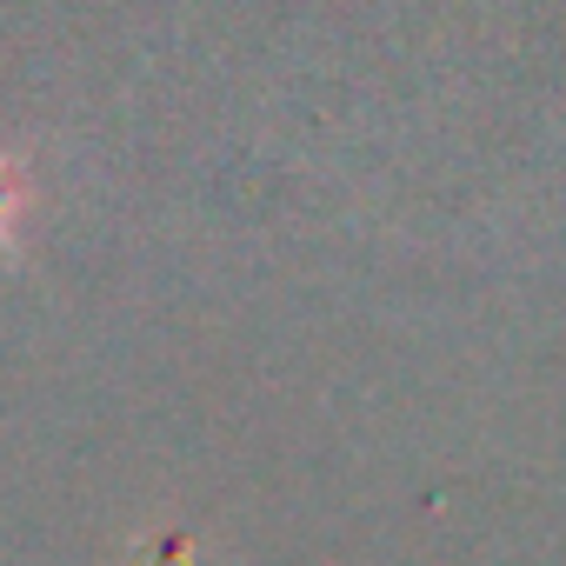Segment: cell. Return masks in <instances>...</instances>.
<instances>
[{
	"label": "cell",
	"instance_id": "cell-1",
	"mask_svg": "<svg viewBox=\"0 0 566 566\" xmlns=\"http://www.w3.org/2000/svg\"><path fill=\"white\" fill-rule=\"evenodd\" d=\"M14 220V187H8V174H0V227Z\"/></svg>",
	"mask_w": 566,
	"mask_h": 566
}]
</instances>
